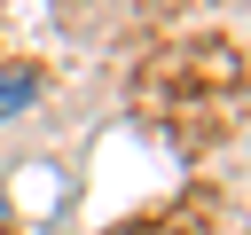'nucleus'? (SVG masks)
<instances>
[{
  "mask_svg": "<svg viewBox=\"0 0 251 235\" xmlns=\"http://www.w3.org/2000/svg\"><path fill=\"white\" fill-rule=\"evenodd\" d=\"M31 102H39V70H0V118H16Z\"/></svg>",
  "mask_w": 251,
  "mask_h": 235,
  "instance_id": "f257e3e1",
  "label": "nucleus"
}]
</instances>
